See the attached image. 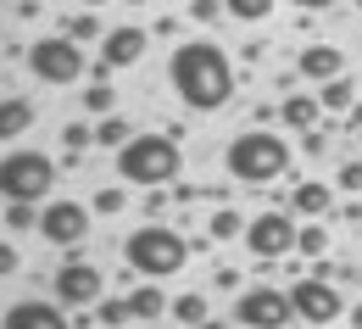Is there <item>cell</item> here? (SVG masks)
<instances>
[{
	"label": "cell",
	"mask_w": 362,
	"mask_h": 329,
	"mask_svg": "<svg viewBox=\"0 0 362 329\" xmlns=\"http://www.w3.org/2000/svg\"><path fill=\"white\" fill-rule=\"evenodd\" d=\"M168 79H173V90H179V100L189 112H218V106H228V95H234V67H228V56L218 45H206V40L173 45Z\"/></svg>",
	"instance_id": "cell-1"
},
{
	"label": "cell",
	"mask_w": 362,
	"mask_h": 329,
	"mask_svg": "<svg viewBox=\"0 0 362 329\" xmlns=\"http://www.w3.org/2000/svg\"><path fill=\"white\" fill-rule=\"evenodd\" d=\"M223 168H228V179L268 185V179H284V173H290V145H284V134L245 129V134H234V140H228Z\"/></svg>",
	"instance_id": "cell-2"
},
{
	"label": "cell",
	"mask_w": 362,
	"mask_h": 329,
	"mask_svg": "<svg viewBox=\"0 0 362 329\" xmlns=\"http://www.w3.org/2000/svg\"><path fill=\"white\" fill-rule=\"evenodd\" d=\"M179 140L173 134H134L117 151V179H129L139 190H168L179 179Z\"/></svg>",
	"instance_id": "cell-3"
},
{
	"label": "cell",
	"mask_w": 362,
	"mask_h": 329,
	"mask_svg": "<svg viewBox=\"0 0 362 329\" xmlns=\"http://www.w3.org/2000/svg\"><path fill=\"white\" fill-rule=\"evenodd\" d=\"M123 262L134 268L139 279H168L189 262V240L168 224H139L134 235L123 240Z\"/></svg>",
	"instance_id": "cell-4"
},
{
	"label": "cell",
	"mask_w": 362,
	"mask_h": 329,
	"mask_svg": "<svg viewBox=\"0 0 362 329\" xmlns=\"http://www.w3.org/2000/svg\"><path fill=\"white\" fill-rule=\"evenodd\" d=\"M50 190H56V162H50L45 151L11 145L0 156V201H34V207H45Z\"/></svg>",
	"instance_id": "cell-5"
},
{
	"label": "cell",
	"mask_w": 362,
	"mask_h": 329,
	"mask_svg": "<svg viewBox=\"0 0 362 329\" xmlns=\"http://www.w3.org/2000/svg\"><path fill=\"white\" fill-rule=\"evenodd\" d=\"M28 73L50 84V90H62V84H78L90 67H84V50L78 40H67V34H50V40H34L28 45Z\"/></svg>",
	"instance_id": "cell-6"
},
{
	"label": "cell",
	"mask_w": 362,
	"mask_h": 329,
	"mask_svg": "<svg viewBox=\"0 0 362 329\" xmlns=\"http://www.w3.org/2000/svg\"><path fill=\"white\" fill-rule=\"evenodd\" d=\"M296 307H290V290L279 284H251L234 296V324L240 329H290Z\"/></svg>",
	"instance_id": "cell-7"
},
{
	"label": "cell",
	"mask_w": 362,
	"mask_h": 329,
	"mask_svg": "<svg viewBox=\"0 0 362 329\" xmlns=\"http://www.w3.org/2000/svg\"><path fill=\"white\" fill-rule=\"evenodd\" d=\"M296 240H301V224H296V212H290V207H268L262 218H251V224H245V246H251L262 262L290 257V251H296Z\"/></svg>",
	"instance_id": "cell-8"
},
{
	"label": "cell",
	"mask_w": 362,
	"mask_h": 329,
	"mask_svg": "<svg viewBox=\"0 0 362 329\" xmlns=\"http://www.w3.org/2000/svg\"><path fill=\"white\" fill-rule=\"evenodd\" d=\"M40 235H45V246H56V251H73L78 240L90 235V207H84V201H67V195L45 201V207H40Z\"/></svg>",
	"instance_id": "cell-9"
},
{
	"label": "cell",
	"mask_w": 362,
	"mask_h": 329,
	"mask_svg": "<svg viewBox=\"0 0 362 329\" xmlns=\"http://www.w3.org/2000/svg\"><path fill=\"white\" fill-rule=\"evenodd\" d=\"M290 307H296V318L301 324H334V318H346V301H340V284L334 279H296L290 284Z\"/></svg>",
	"instance_id": "cell-10"
},
{
	"label": "cell",
	"mask_w": 362,
	"mask_h": 329,
	"mask_svg": "<svg viewBox=\"0 0 362 329\" xmlns=\"http://www.w3.org/2000/svg\"><path fill=\"white\" fill-rule=\"evenodd\" d=\"M100 290H106L100 262L73 257V262H62V268H56V301H62V307H90V301H100Z\"/></svg>",
	"instance_id": "cell-11"
},
{
	"label": "cell",
	"mask_w": 362,
	"mask_h": 329,
	"mask_svg": "<svg viewBox=\"0 0 362 329\" xmlns=\"http://www.w3.org/2000/svg\"><path fill=\"white\" fill-rule=\"evenodd\" d=\"M145 50H151V34L145 28H134V23H123V28H106L100 34V62L117 73V67H134V62H145Z\"/></svg>",
	"instance_id": "cell-12"
},
{
	"label": "cell",
	"mask_w": 362,
	"mask_h": 329,
	"mask_svg": "<svg viewBox=\"0 0 362 329\" xmlns=\"http://www.w3.org/2000/svg\"><path fill=\"white\" fill-rule=\"evenodd\" d=\"M0 329H73V324H67V313H56V301L28 296V301L6 307V324H0Z\"/></svg>",
	"instance_id": "cell-13"
},
{
	"label": "cell",
	"mask_w": 362,
	"mask_h": 329,
	"mask_svg": "<svg viewBox=\"0 0 362 329\" xmlns=\"http://www.w3.org/2000/svg\"><path fill=\"white\" fill-rule=\"evenodd\" d=\"M296 73H301V79H313V84H329V79H340V73H346V56H340V45H301Z\"/></svg>",
	"instance_id": "cell-14"
},
{
	"label": "cell",
	"mask_w": 362,
	"mask_h": 329,
	"mask_svg": "<svg viewBox=\"0 0 362 329\" xmlns=\"http://www.w3.org/2000/svg\"><path fill=\"white\" fill-rule=\"evenodd\" d=\"M290 212L296 218H329L334 212V190L323 185V179H301L296 195H290Z\"/></svg>",
	"instance_id": "cell-15"
},
{
	"label": "cell",
	"mask_w": 362,
	"mask_h": 329,
	"mask_svg": "<svg viewBox=\"0 0 362 329\" xmlns=\"http://www.w3.org/2000/svg\"><path fill=\"white\" fill-rule=\"evenodd\" d=\"M28 129H34V106H28L23 95H6V100H0V145L23 140Z\"/></svg>",
	"instance_id": "cell-16"
},
{
	"label": "cell",
	"mask_w": 362,
	"mask_h": 329,
	"mask_svg": "<svg viewBox=\"0 0 362 329\" xmlns=\"http://www.w3.org/2000/svg\"><path fill=\"white\" fill-rule=\"evenodd\" d=\"M317 117H323V106H317V95H290V100L279 106V123H284V129H296V134H307V129H317Z\"/></svg>",
	"instance_id": "cell-17"
},
{
	"label": "cell",
	"mask_w": 362,
	"mask_h": 329,
	"mask_svg": "<svg viewBox=\"0 0 362 329\" xmlns=\"http://www.w3.org/2000/svg\"><path fill=\"white\" fill-rule=\"evenodd\" d=\"M317 106H323L329 117H346V112L357 106V84H351L346 73H340V79H329V84L317 90Z\"/></svg>",
	"instance_id": "cell-18"
},
{
	"label": "cell",
	"mask_w": 362,
	"mask_h": 329,
	"mask_svg": "<svg viewBox=\"0 0 362 329\" xmlns=\"http://www.w3.org/2000/svg\"><path fill=\"white\" fill-rule=\"evenodd\" d=\"M129 313H134L139 324H151V318H162V313H168V296L156 290V279H145V284L129 290Z\"/></svg>",
	"instance_id": "cell-19"
},
{
	"label": "cell",
	"mask_w": 362,
	"mask_h": 329,
	"mask_svg": "<svg viewBox=\"0 0 362 329\" xmlns=\"http://www.w3.org/2000/svg\"><path fill=\"white\" fill-rule=\"evenodd\" d=\"M168 318H179L184 329H201V324H206V296H201V290L173 296V301H168Z\"/></svg>",
	"instance_id": "cell-20"
},
{
	"label": "cell",
	"mask_w": 362,
	"mask_h": 329,
	"mask_svg": "<svg viewBox=\"0 0 362 329\" xmlns=\"http://www.w3.org/2000/svg\"><path fill=\"white\" fill-rule=\"evenodd\" d=\"M112 100H117V90H112V73L90 79V90H84V112H95V117H112Z\"/></svg>",
	"instance_id": "cell-21"
},
{
	"label": "cell",
	"mask_w": 362,
	"mask_h": 329,
	"mask_svg": "<svg viewBox=\"0 0 362 329\" xmlns=\"http://www.w3.org/2000/svg\"><path fill=\"white\" fill-rule=\"evenodd\" d=\"M129 140H134V129H129L123 117H100V129H95V145H100V151H123Z\"/></svg>",
	"instance_id": "cell-22"
},
{
	"label": "cell",
	"mask_w": 362,
	"mask_h": 329,
	"mask_svg": "<svg viewBox=\"0 0 362 329\" xmlns=\"http://www.w3.org/2000/svg\"><path fill=\"white\" fill-rule=\"evenodd\" d=\"M6 229H11V235L40 229V207H34V201H6Z\"/></svg>",
	"instance_id": "cell-23"
},
{
	"label": "cell",
	"mask_w": 362,
	"mask_h": 329,
	"mask_svg": "<svg viewBox=\"0 0 362 329\" xmlns=\"http://www.w3.org/2000/svg\"><path fill=\"white\" fill-rule=\"evenodd\" d=\"M95 318H100L106 329H123L129 318H134V313H129V296H100V313H95Z\"/></svg>",
	"instance_id": "cell-24"
},
{
	"label": "cell",
	"mask_w": 362,
	"mask_h": 329,
	"mask_svg": "<svg viewBox=\"0 0 362 329\" xmlns=\"http://www.w3.org/2000/svg\"><path fill=\"white\" fill-rule=\"evenodd\" d=\"M240 224H245L240 212L218 207V212H212V224H206V240H234V235H240Z\"/></svg>",
	"instance_id": "cell-25"
},
{
	"label": "cell",
	"mask_w": 362,
	"mask_h": 329,
	"mask_svg": "<svg viewBox=\"0 0 362 329\" xmlns=\"http://www.w3.org/2000/svg\"><path fill=\"white\" fill-rule=\"evenodd\" d=\"M296 251H301V257H323V251H329V229H323V224H301Z\"/></svg>",
	"instance_id": "cell-26"
},
{
	"label": "cell",
	"mask_w": 362,
	"mask_h": 329,
	"mask_svg": "<svg viewBox=\"0 0 362 329\" xmlns=\"http://www.w3.org/2000/svg\"><path fill=\"white\" fill-rule=\"evenodd\" d=\"M223 11L240 17V23H262V17L273 11V0H223Z\"/></svg>",
	"instance_id": "cell-27"
},
{
	"label": "cell",
	"mask_w": 362,
	"mask_h": 329,
	"mask_svg": "<svg viewBox=\"0 0 362 329\" xmlns=\"http://www.w3.org/2000/svg\"><path fill=\"white\" fill-rule=\"evenodd\" d=\"M123 185H106V190H95V201H90V212H100V218H112V212H123Z\"/></svg>",
	"instance_id": "cell-28"
},
{
	"label": "cell",
	"mask_w": 362,
	"mask_h": 329,
	"mask_svg": "<svg viewBox=\"0 0 362 329\" xmlns=\"http://www.w3.org/2000/svg\"><path fill=\"white\" fill-rule=\"evenodd\" d=\"M189 17H195L201 28H212V23H223L228 11H223V0H189Z\"/></svg>",
	"instance_id": "cell-29"
},
{
	"label": "cell",
	"mask_w": 362,
	"mask_h": 329,
	"mask_svg": "<svg viewBox=\"0 0 362 329\" xmlns=\"http://www.w3.org/2000/svg\"><path fill=\"white\" fill-rule=\"evenodd\" d=\"M67 40H100V23H95L90 11H84V17H73V23H67Z\"/></svg>",
	"instance_id": "cell-30"
},
{
	"label": "cell",
	"mask_w": 362,
	"mask_h": 329,
	"mask_svg": "<svg viewBox=\"0 0 362 329\" xmlns=\"http://www.w3.org/2000/svg\"><path fill=\"white\" fill-rule=\"evenodd\" d=\"M62 145H67V151H84V145H95V134L84 123H67V129H62Z\"/></svg>",
	"instance_id": "cell-31"
},
{
	"label": "cell",
	"mask_w": 362,
	"mask_h": 329,
	"mask_svg": "<svg viewBox=\"0 0 362 329\" xmlns=\"http://www.w3.org/2000/svg\"><path fill=\"white\" fill-rule=\"evenodd\" d=\"M17 268H23L17 246H11V240H0V279H6V274H17Z\"/></svg>",
	"instance_id": "cell-32"
},
{
	"label": "cell",
	"mask_w": 362,
	"mask_h": 329,
	"mask_svg": "<svg viewBox=\"0 0 362 329\" xmlns=\"http://www.w3.org/2000/svg\"><path fill=\"white\" fill-rule=\"evenodd\" d=\"M340 190H351V195L362 190V162H346V168H340Z\"/></svg>",
	"instance_id": "cell-33"
},
{
	"label": "cell",
	"mask_w": 362,
	"mask_h": 329,
	"mask_svg": "<svg viewBox=\"0 0 362 329\" xmlns=\"http://www.w3.org/2000/svg\"><path fill=\"white\" fill-rule=\"evenodd\" d=\"M323 145H329V134H323V129H307V156H323Z\"/></svg>",
	"instance_id": "cell-34"
},
{
	"label": "cell",
	"mask_w": 362,
	"mask_h": 329,
	"mask_svg": "<svg viewBox=\"0 0 362 329\" xmlns=\"http://www.w3.org/2000/svg\"><path fill=\"white\" fill-rule=\"evenodd\" d=\"M218 290H240V268H218Z\"/></svg>",
	"instance_id": "cell-35"
},
{
	"label": "cell",
	"mask_w": 362,
	"mask_h": 329,
	"mask_svg": "<svg viewBox=\"0 0 362 329\" xmlns=\"http://www.w3.org/2000/svg\"><path fill=\"white\" fill-rule=\"evenodd\" d=\"M296 6H301V11H329L334 0H296Z\"/></svg>",
	"instance_id": "cell-36"
},
{
	"label": "cell",
	"mask_w": 362,
	"mask_h": 329,
	"mask_svg": "<svg viewBox=\"0 0 362 329\" xmlns=\"http://www.w3.org/2000/svg\"><path fill=\"white\" fill-rule=\"evenodd\" d=\"M346 324H351V329H362V301H357V307H346Z\"/></svg>",
	"instance_id": "cell-37"
},
{
	"label": "cell",
	"mask_w": 362,
	"mask_h": 329,
	"mask_svg": "<svg viewBox=\"0 0 362 329\" xmlns=\"http://www.w3.org/2000/svg\"><path fill=\"white\" fill-rule=\"evenodd\" d=\"M346 117H351V129H357V134H362V100H357V106H351V112H346Z\"/></svg>",
	"instance_id": "cell-38"
},
{
	"label": "cell",
	"mask_w": 362,
	"mask_h": 329,
	"mask_svg": "<svg viewBox=\"0 0 362 329\" xmlns=\"http://www.w3.org/2000/svg\"><path fill=\"white\" fill-rule=\"evenodd\" d=\"M84 6H90V11H100V6H112V0H84Z\"/></svg>",
	"instance_id": "cell-39"
},
{
	"label": "cell",
	"mask_w": 362,
	"mask_h": 329,
	"mask_svg": "<svg viewBox=\"0 0 362 329\" xmlns=\"http://www.w3.org/2000/svg\"><path fill=\"white\" fill-rule=\"evenodd\" d=\"M201 329H223V324H218V318H206V324H201Z\"/></svg>",
	"instance_id": "cell-40"
},
{
	"label": "cell",
	"mask_w": 362,
	"mask_h": 329,
	"mask_svg": "<svg viewBox=\"0 0 362 329\" xmlns=\"http://www.w3.org/2000/svg\"><path fill=\"white\" fill-rule=\"evenodd\" d=\"M357 11H362V0H357Z\"/></svg>",
	"instance_id": "cell-41"
},
{
	"label": "cell",
	"mask_w": 362,
	"mask_h": 329,
	"mask_svg": "<svg viewBox=\"0 0 362 329\" xmlns=\"http://www.w3.org/2000/svg\"><path fill=\"white\" fill-rule=\"evenodd\" d=\"M184 6H189V0H184Z\"/></svg>",
	"instance_id": "cell-42"
},
{
	"label": "cell",
	"mask_w": 362,
	"mask_h": 329,
	"mask_svg": "<svg viewBox=\"0 0 362 329\" xmlns=\"http://www.w3.org/2000/svg\"><path fill=\"white\" fill-rule=\"evenodd\" d=\"M357 140H362V134H357Z\"/></svg>",
	"instance_id": "cell-43"
}]
</instances>
